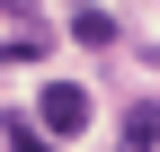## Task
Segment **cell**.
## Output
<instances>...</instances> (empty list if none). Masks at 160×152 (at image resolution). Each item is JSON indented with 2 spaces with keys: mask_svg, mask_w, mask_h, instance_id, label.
I'll list each match as a JSON object with an SVG mask.
<instances>
[{
  "mask_svg": "<svg viewBox=\"0 0 160 152\" xmlns=\"http://www.w3.org/2000/svg\"><path fill=\"white\" fill-rule=\"evenodd\" d=\"M36 125H45V134H80V125H89V90H80V81H45Z\"/></svg>",
  "mask_w": 160,
  "mask_h": 152,
  "instance_id": "6da1fadb",
  "label": "cell"
},
{
  "mask_svg": "<svg viewBox=\"0 0 160 152\" xmlns=\"http://www.w3.org/2000/svg\"><path fill=\"white\" fill-rule=\"evenodd\" d=\"M9 152H45V125H27V117H9Z\"/></svg>",
  "mask_w": 160,
  "mask_h": 152,
  "instance_id": "277c9868",
  "label": "cell"
},
{
  "mask_svg": "<svg viewBox=\"0 0 160 152\" xmlns=\"http://www.w3.org/2000/svg\"><path fill=\"white\" fill-rule=\"evenodd\" d=\"M160 143V99H133L125 107V152H151Z\"/></svg>",
  "mask_w": 160,
  "mask_h": 152,
  "instance_id": "7a4b0ae2",
  "label": "cell"
},
{
  "mask_svg": "<svg viewBox=\"0 0 160 152\" xmlns=\"http://www.w3.org/2000/svg\"><path fill=\"white\" fill-rule=\"evenodd\" d=\"M71 45H116V18L89 9V0H71Z\"/></svg>",
  "mask_w": 160,
  "mask_h": 152,
  "instance_id": "3957f363",
  "label": "cell"
}]
</instances>
